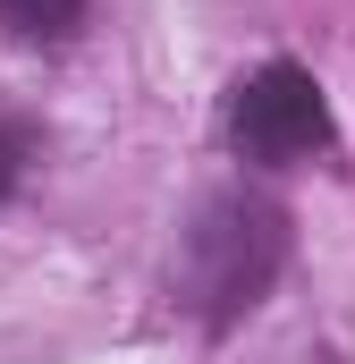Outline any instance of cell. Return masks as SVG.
Here are the masks:
<instances>
[{"instance_id": "obj_1", "label": "cell", "mask_w": 355, "mask_h": 364, "mask_svg": "<svg viewBox=\"0 0 355 364\" xmlns=\"http://www.w3.org/2000/svg\"><path fill=\"white\" fill-rule=\"evenodd\" d=\"M288 263V212L271 195H212L178 246V296L220 331L237 322Z\"/></svg>"}, {"instance_id": "obj_2", "label": "cell", "mask_w": 355, "mask_h": 364, "mask_svg": "<svg viewBox=\"0 0 355 364\" xmlns=\"http://www.w3.org/2000/svg\"><path fill=\"white\" fill-rule=\"evenodd\" d=\"M330 102L313 85V68L296 60H263L254 77H237L229 93V144L237 161H263V170H288V161H313L330 153Z\"/></svg>"}, {"instance_id": "obj_3", "label": "cell", "mask_w": 355, "mask_h": 364, "mask_svg": "<svg viewBox=\"0 0 355 364\" xmlns=\"http://www.w3.org/2000/svg\"><path fill=\"white\" fill-rule=\"evenodd\" d=\"M0 26L17 43H68L85 26V0H0Z\"/></svg>"}, {"instance_id": "obj_4", "label": "cell", "mask_w": 355, "mask_h": 364, "mask_svg": "<svg viewBox=\"0 0 355 364\" xmlns=\"http://www.w3.org/2000/svg\"><path fill=\"white\" fill-rule=\"evenodd\" d=\"M26 170H34V127L0 110V203H9L17 186H26Z\"/></svg>"}]
</instances>
